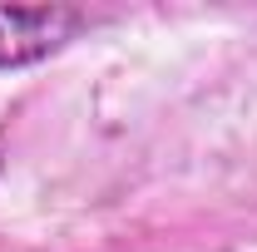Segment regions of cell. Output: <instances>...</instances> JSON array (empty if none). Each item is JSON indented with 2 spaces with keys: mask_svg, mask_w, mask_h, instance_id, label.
I'll return each instance as SVG.
<instances>
[{
  "mask_svg": "<svg viewBox=\"0 0 257 252\" xmlns=\"http://www.w3.org/2000/svg\"><path fill=\"white\" fill-rule=\"evenodd\" d=\"M89 20L69 5H0V69H25L60 55Z\"/></svg>",
  "mask_w": 257,
  "mask_h": 252,
  "instance_id": "cell-1",
  "label": "cell"
},
{
  "mask_svg": "<svg viewBox=\"0 0 257 252\" xmlns=\"http://www.w3.org/2000/svg\"><path fill=\"white\" fill-rule=\"evenodd\" d=\"M0 168H5V158H0Z\"/></svg>",
  "mask_w": 257,
  "mask_h": 252,
  "instance_id": "cell-2",
  "label": "cell"
}]
</instances>
